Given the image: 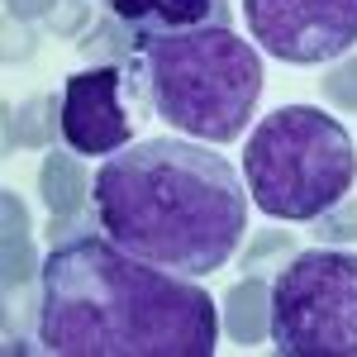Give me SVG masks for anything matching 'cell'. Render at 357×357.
Wrapping results in <instances>:
<instances>
[{
  "label": "cell",
  "instance_id": "obj_8",
  "mask_svg": "<svg viewBox=\"0 0 357 357\" xmlns=\"http://www.w3.org/2000/svg\"><path fill=\"white\" fill-rule=\"evenodd\" d=\"M134 38L181 33V29H234V0H105Z\"/></svg>",
  "mask_w": 357,
  "mask_h": 357
},
{
  "label": "cell",
  "instance_id": "obj_6",
  "mask_svg": "<svg viewBox=\"0 0 357 357\" xmlns=\"http://www.w3.org/2000/svg\"><path fill=\"white\" fill-rule=\"evenodd\" d=\"M243 20L257 48L291 67L333 62L357 43V0H243Z\"/></svg>",
  "mask_w": 357,
  "mask_h": 357
},
{
  "label": "cell",
  "instance_id": "obj_12",
  "mask_svg": "<svg viewBox=\"0 0 357 357\" xmlns=\"http://www.w3.org/2000/svg\"><path fill=\"white\" fill-rule=\"evenodd\" d=\"M53 114H57V105L48 96H33L20 110H10V124H5L10 148H43V143H53V129H62V119H53Z\"/></svg>",
  "mask_w": 357,
  "mask_h": 357
},
{
  "label": "cell",
  "instance_id": "obj_14",
  "mask_svg": "<svg viewBox=\"0 0 357 357\" xmlns=\"http://www.w3.org/2000/svg\"><path fill=\"white\" fill-rule=\"evenodd\" d=\"M310 224H314V234H319L324 243H348V238H357V200L343 195L333 210H324L319 220H310Z\"/></svg>",
  "mask_w": 357,
  "mask_h": 357
},
{
  "label": "cell",
  "instance_id": "obj_4",
  "mask_svg": "<svg viewBox=\"0 0 357 357\" xmlns=\"http://www.w3.org/2000/svg\"><path fill=\"white\" fill-rule=\"evenodd\" d=\"M248 195L262 215L310 224L357 181L353 134L319 105H281L243 143Z\"/></svg>",
  "mask_w": 357,
  "mask_h": 357
},
{
  "label": "cell",
  "instance_id": "obj_10",
  "mask_svg": "<svg viewBox=\"0 0 357 357\" xmlns=\"http://www.w3.org/2000/svg\"><path fill=\"white\" fill-rule=\"evenodd\" d=\"M96 181H86L82 153H48L38 167V191L48 205V220H67V215H86V191Z\"/></svg>",
  "mask_w": 357,
  "mask_h": 357
},
{
  "label": "cell",
  "instance_id": "obj_2",
  "mask_svg": "<svg viewBox=\"0 0 357 357\" xmlns=\"http://www.w3.org/2000/svg\"><path fill=\"white\" fill-rule=\"evenodd\" d=\"M96 229L172 276L220 272L248 234L243 176L186 138H143L96 172Z\"/></svg>",
  "mask_w": 357,
  "mask_h": 357
},
{
  "label": "cell",
  "instance_id": "obj_9",
  "mask_svg": "<svg viewBox=\"0 0 357 357\" xmlns=\"http://www.w3.org/2000/svg\"><path fill=\"white\" fill-rule=\"evenodd\" d=\"M224 329L243 348L262 343L272 333V281L243 276L238 286H229V296H224Z\"/></svg>",
  "mask_w": 357,
  "mask_h": 357
},
{
  "label": "cell",
  "instance_id": "obj_17",
  "mask_svg": "<svg viewBox=\"0 0 357 357\" xmlns=\"http://www.w3.org/2000/svg\"><path fill=\"white\" fill-rule=\"evenodd\" d=\"M86 20H91V5H86V0H67L62 10H53V29H57V33H67V38H72Z\"/></svg>",
  "mask_w": 357,
  "mask_h": 357
},
{
  "label": "cell",
  "instance_id": "obj_18",
  "mask_svg": "<svg viewBox=\"0 0 357 357\" xmlns=\"http://www.w3.org/2000/svg\"><path fill=\"white\" fill-rule=\"evenodd\" d=\"M62 0H5V10L15 15V20H43V15H53Z\"/></svg>",
  "mask_w": 357,
  "mask_h": 357
},
{
  "label": "cell",
  "instance_id": "obj_7",
  "mask_svg": "<svg viewBox=\"0 0 357 357\" xmlns=\"http://www.w3.org/2000/svg\"><path fill=\"white\" fill-rule=\"evenodd\" d=\"M124 67L114 62H91L86 72L67 77L57 119H62V143L82 158H110L119 148H129L134 138V105L124 96Z\"/></svg>",
  "mask_w": 357,
  "mask_h": 357
},
{
  "label": "cell",
  "instance_id": "obj_16",
  "mask_svg": "<svg viewBox=\"0 0 357 357\" xmlns=\"http://www.w3.org/2000/svg\"><path fill=\"white\" fill-rule=\"evenodd\" d=\"M276 252H296V243H291L286 229H267V234H257V238L248 243V252H243V267H257L262 257H276Z\"/></svg>",
  "mask_w": 357,
  "mask_h": 357
},
{
  "label": "cell",
  "instance_id": "obj_11",
  "mask_svg": "<svg viewBox=\"0 0 357 357\" xmlns=\"http://www.w3.org/2000/svg\"><path fill=\"white\" fill-rule=\"evenodd\" d=\"M5 291H15V286H24L33 272H43L38 267V257H33V238H29V210L24 200L15 191H5Z\"/></svg>",
  "mask_w": 357,
  "mask_h": 357
},
{
  "label": "cell",
  "instance_id": "obj_1",
  "mask_svg": "<svg viewBox=\"0 0 357 357\" xmlns=\"http://www.w3.org/2000/svg\"><path fill=\"white\" fill-rule=\"evenodd\" d=\"M220 305L191 276L82 234L38 272V348L53 357H210Z\"/></svg>",
  "mask_w": 357,
  "mask_h": 357
},
{
  "label": "cell",
  "instance_id": "obj_3",
  "mask_svg": "<svg viewBox=\"0 0 357 357\" xmlns=\"http://www.w3.org/2000/svg\"><path fill=\"white\" fill-rule=\"evenodd\" d=\"M129 86L148 110L200 143H234L262 96V57L234 29L134 38Z\"/></svg>",
  "mask_w": 357,
  "mask_h": 357
},
{
  "label": "cell",
  "instance_id": "obj_5",
  "mask_svg": "<svg viewBox=\"0 0 357 357\" xmlns=\"http://www.w3.org/2000/svg\"><path fill=\"white\" fill-rule=\"evenodd\" d=\"M272 343L281 357H357V252H291L272 281Z\"/></svg>",
  "mask_w": 357,
  "mask_h": 357
},
{
  "label": "cell",
  "instance_id": "obj_13",
  "mask_svg": "<svg viewBox=\"0 0 357 357\" xmlns=\"http://www.w3.org/2000/svg\"><path fill=\"white\" fill-rule=\"evenodd\" d=\"M77 48H82L91 62H114V67H129V57H134V33L119 24L114 15H105L96 29H86L82 38H77Z\"/></svg>",
  "mask_w": 357,
  "mask_h": 357
},
{
  "label": "cell",
  "instance_id": "obj_15",
  "mask_svg": "<svg viewBox=\"0 0 357 357\" xmlns=\"http://www.w3.org/2000/svg\"><path fill=\"white\" fill-rule=\"evenodd\" d=\"M324 96H329V105L357 114V57H343L338 67H329V77H324Z\"/></svg>",
  "mask_w": 357,
  "mask_h": 357
}]
</instances>
